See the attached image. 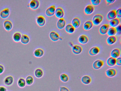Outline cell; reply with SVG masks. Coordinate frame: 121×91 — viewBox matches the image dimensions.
<instances>
[{
	"label": "cell",
	"mask_w": 121,
	"mask_h": 91,
	"mask_svg": "<svg viewBox=\"0 0 121 91\" xmlns=\"http://www.w3.org/2000/svg\"><path fill=\"white\" fill-rule=\"evenodd\" d=\"M103 19V16L101 15L98 14L95 15L92 19L93 24L95 26L99 25L101 23Z\"/></svg>",
	"instance_id": "6da1fadb"
},
{
	"label": "cell",
	"mask_w": 121,
	"mask_h": 91,
	"mask_svg": "<svg viewBox=\"0 0 121 91\" xmlns=\"http://www.w3.org/2000/svg\"><path fill=\"white\" fill-rule=\"evenodd\" d=\"M104 62L100 60H98L94 62L93 64V67L94 69L95 70L99 69L104 65Z\"/></svg>",
	"instance_id": "7a4b0ae2"
},
{
	"label": "cell",
	"mask_w": 121,
	"mask_h": 91,
	"mask_svg": "<svg viewBox=\"0 0 121 91\" xmlns=\"http://www.w3.org/2000/svg\"><path fill=\"white\" fill-rule=\"evenodd\" d=\"M56 10L55 6L52 5L48 8L45 11L46 15L49 16L53 15L55 13Z\"/></svg>",
	"instance_id": "3957f363"
},
{
	"label": "cell",
	"mask_w": 121,
	"mask_h": 91,
	"mask_svg": "<svg viewBox=\"0 0 121 91\" xmlns=\"http://www.w3.org/2000/svg\"><path fill=\"white\" fill-rule=\"evenodd\" d=\"M40 4L39 1L38 0H32L29 4V7L32 9L35 10L38 8Z\"/></svg>",
	"instance_id": "277c9868"
},
{
	"label": "cell",
	"mask_w": 121,
	"mask_h": 91,
	"mask_svg": "<svg viewBox=\"0 0 121 91\" xmlns=\"http://www.w3.org/2000/svg\"><path fill=\"white\" fill-rule=\"evenodd\" d=\"M73 52L74 54L78 55L80 54L82 51V48L80 46L76 45L72 47Z\"/></svg>",
	"instance_id": "5b68a950"
},
{
	"label": "cell",
	"mask_w": 121,
	"mask_h": 91,
	"mask_svg": "<svg viewBox=\"0 0 121 91\" xmlns=\"http://www.w3.org/2000/svg\"><path fill=\"white\" fill-rule=\"evenodd\" d=\"M37 22L39 26L42 27L44 25L45 23V18L42 15H39L37 18Z\"/></svg>",
	"instance_id": "8992f818"
},
{
	"label": "cell",
	"mask_w": 121,
	"mask_h": 91,
	"mask_svg": "<svg viewBox=\"0 0 121 91\" xmlns=\"http://www.w3.org/2000/svg\"><path fill=\"white\" fill-rule=\"evenodd\" d=\"M109 25L108 24H104L99 29L100 33L102 35L106 34L109 28Z\"/></svg>",
	"instance_id": "52a82bcc"
},
{
	"label": "cell",
	"mask_w": 121,
	"mask_h": 91,
	"mask_svg": "<svg viewBox=\"0 0 121 91\" xmlns=\"http://www.w3.org/2000/svg\"><path fill=\"white\" fill-rule=\"evenodd\" d=\"M117 73V70L114 69H110L106 72V76L109 77H113L115 76Z\"/></svg>",
	"instance_id": "ba28073f"
},
{
	"label": "cell",
	"mask_w": 121,
	"mask_h": 91,
	"mask_svg": "<svg viewBox=\"0 0 121 91\" xmlns=\"http://www.w3.org/2000/svg\"><path fill=\"white\" fill-rule=\"evenodd\" d=\"M81 22L78 18L76 17L72 20L71 25L75 29L78 28L80 26Z\"/></svg>",
	"instance_id": "9c48e42d"
},
{
	"label": "cell",
	"mask_w": 121,
	"mask_h": 91,
	"mask_svg": "<svg viewBox=\"0 0 121 91\" xmlns=\"http://www.w3.org/2000/svg\"><path fill=\"white\" fill-rule=\"evenodd\" d=\"M100 52V49L98 47H95L91 48L89 51V54L92 56L98 54Z\"/></svg>",
	"instance_id": "30bf717a"
},
{
	"label": "cell",
	"mask_w": 121,
	"mask_h": 91,
	"mask_svg": "<svg viewBox=\"0 0 121 91\" xmlns=\"http://www.w3.org/2000/svg\"><path fill=\"white\" fill-rule=\"evenodd\" d=\"M56 16L58 18H63L64 15V12L62 9L60 7L57 8L55 11Z\"/></svg>",
	"instance_id": "8fae6325"
},
{
	"label": "cell",
	"mask_w": 121,
	"mask_h": 91,
	"mask_svg": "<svg viewBox=\"0 0 121 91\" xmlns=\"http://www.w3.org/2000/svg\"><path fill=\"white\" fill-rule=\"evenodd\" d=\"M10 14V11L8 8H5L0 13V16L3 19H6L9 16Z\"/></svg>",
	"instance_id": "7c38bea8"
},
{
	"label": "cell",
	"mask_w": 121,
	"mask_h": 91,
	"mask_svg": "<svg viewBox=\"0 0 121 91\" xmlns=\"http://www.w3.org/2000/svg\"><path fill=\"white\" fill-rule=\"evenodd\" d=\"M117 17L116 11L113 10L110 11L107 15L106 18L109 20H111Z\"/></svg>",
	"instance_id": "4fadbf2b"
},
{
	"label": "cell",
	"mask_w": 121,
	"mask_h": 91,
	"mask_svg": "<svg viewBox=\"0 0 121 91\" xmlns=\"http://www.w3.org/2000/svg\"><path fill=\"white\" fill-rule=\"evenodd\" d=\"M4 26L5 29L7 31H10L13 27V24L12 22L8 20H6L4 21Z\"/></svg>",
	"instance_id": "5bb4252c"
},
{
	"label": "cell",
	"mask_w": 121,
	"mask_h": 91,
	"mask_svg": "<svg viewBox=\"0 0 121 91\" xmlns=\"http://www.w3.org/2000/svg\"><path fill=\"white\" fill-rule=\"evenodd\" d=\"M66 24L65 20L63 18L60 19L58 21L57 26L58 28L59 29H62L63 28Z\"/></svg>",
	"instance_id": "9a60e30c"
},
{
	"label": "cell",
	"mask_w": 121,
	"mask_h": 91,
	"mask_svg": "<svg viewBox=\"0 0 121 91\" xmlns=\"http://www.w3.org/2000/svg\"><path fill=\"white\" fill-rule=\"evenodd\" d=\"M49 36L51 40L54 41H58L60 38L59 34L54 31L51 32Z\"/></svg>",
	"instance_id": "2e32d148"
},
{
	"label": "cell",
	"mask_w": 121,
	"mask_h": 91,
	"mask_svg": "<svg viewBox=\"0 0 121 91\" xmlns=\"http://www.w3.org/2000/svg\"><path fill=\"white\" fill-rule=\"evenodd\" d=\"M120 51L118 49H113L111 52L110 55L111 57L116 59L119 57L120 55Z\"/></svg>",
	"instance_id": "e0dca14e"
},
{
	"label": "cell",
	"mask_w": 121,
	"mask_h": 91,
	"mask_svg": "<svg viewBox=\"0 0 121 91\" xmlns=\"http://www.w3.org/2000/svg\"><path fill=\"white\" fill-rule=\"evenodd\" d=\"M94 7L92 5H88L85 8L84 12L86 15H90L94 11Z\"/></svg>",
	"instance_id": "ac0fdd59"
},
{
	"label": "cell",
	"mask_w": 121,
	"mask_h": 91,
	"mask_svg": "<svg viewBox=\"0 0 121 91\" xmlns=\"http://www.w3.org/2000/svg\"><path fill=\"white\" fill-rule=\"evenodd\" d=\"M93 26V24L92 21L90 20L88 21L85 22L84 24L83 28L86 30H90Z\"/></svg>",
	"instance_id": "d6986e66"
},
{
	"label": "cell",
	"mask_w": 121,
	"mask_h": 91,
	"mask_svg": "<svg viewBox=\"0 0 121 91\" xmlns=\"http://www.w3.org/2000/svg\"><path fill=\"white\" fill-rule=\"evenodd\" d=\"M120 20L119 19L116 18L110 20V25L112 27L115 28L118 26L119 24Z\"/></svg>",
	"instance_id": "ffe728a7"
},
{
	"label": "cell",
	"mask_w": 121,
	"mask_h": 91,
	"mask_svg": "<svg viewBox=\"0 0 121 91\" xmlns=\"http://www.w3.org/2000/svg\"><path fill=\"white\" fill-rule=\"evenodd\" d=\"M44 54V50L41 49H36L34 53V55L37 57H41Z\"/></svg>",
	"instance_id": "44dd1931"
},
{
	"label": "cell",
	"mask_w": 121,
	"mask_h": 91,
	"mask_svg": "<svg viewBox=\"0 0 121 91\" xmlns=\"http://www.w3.org/2000/svg\"><path fill=\"white\" fill-rule=\"evenodd\" d=\"M89 39L86 35H82L80 36L78 38L79 42L82 44H85L88 42Z\"/></svg>",
	"instance_id": "7402d4cb"
},
{
	"label": "cell",
	"mask_w": 121,
	"mask_h": 91,
	"mask_svg": "<svg viewBox=\"0 0 121 91\" xmlns=\"http://www.w3.org/2000/svg\"><path fill=\"white\" fill-rule=\"evenodd\" d=\"M117 40V38L115 36H109L107 39V42L109 45H112L116 42Z\"/></svg>",
	"instance_id": "603a6c76"
},
{
	"label": "cell",
	"mask_w": 121,
	"mask_h": 91,
	"mask_svg": "<svg viewBox=\"0 0 121 91\" xmlns=\"http://www.w3.org/2000/svg\"><path fill=\"white\" fill-rule=\"evenodd\" d=\"M35 76L38 78H40L43 76L44 72L40 68H37L35 70L34 72Z\"/></svg>",
	"instance_id": "cb8c5ba5"
},
{
	"label": "cell",
	"mask_w": 121,
	"mask_h": 91,
	"mask_svg": "<svg viewBox=\"0 0 121 91\" xmlns=\"http://www.w3.org/2000/svg\"><path fill=\"white\" fill-rule=\"evenodd\" d=\"M82 82L85 84H89L91 82V78L88 76H83L81 79Z\"/></svg>",
	"instance_id": "d4e9b609"
},
{
	"label": "cell",
	"mask_w": 121,
	"mask_h": 91,
	"mask_svg": "<svg viewBox=\"0 0 121 91\" xmlns=\"http://www.w3.org/2000/svg\"><path fill=\"white\" fill-rule=\"evenodd\" d=\"M20 41L23 44H28L30 41L29 37L26 34H22L21 36Z\"/></svg>",
	"instance_id": "484cf974"
},
{
	"label": "cell",
	"mask_w": 121,
	"mask_h": 91,
	"mask_svg": "<svg viewBox=\"0 0 121 91\" xmlns=\"http://www.w3.org/2000/svg\"><path fill=\"white\" fill-rule=\"evenodd\" d=\"M107 63L109 66H114L116 64V59L111 57H110L107 59Z\"/></svg>",
	"instance_id": "4316f807"
},
{
	"label": "cell",
	"mask_w": 121,
	"mask_h": 91,
	"mask_svg": "<svg viewBox=\"0 0 121 91\" xmlns=\"http://www.w3.org/2000/svg\"><path fill=\"white\" fill-rule=\"evenodd\" d=\"M65 30L67 33L72 34L73 33L75 30V29L71 24H68L65 27Z\"/></svg>",
	"instance_id": "83f0119b"
},
{
	"label": "cell",
	"mask_w": 121,
	"mask_h": 91,
	"mask_svg": "<svg viewBox=\"0 0 121 91\" xmlns=\"http://www.w3.org/2000/svg\"><path fill=\"white\" fill-rule=\"evenodd\" d=\"M21 34L19 32H16L14 34L13 38L14 40L17 42H18L20 40Z\"/></svg>",
	"instance_id": "f1b7e54d"
},
{
	"label": "cell",
	"mask_w": 121,
	"mask_h": 91,
	"mask_svg": "<svg viewBox=\"0 0 121 91\" xmlns=\"http://www.w3.org/2000/svg\"><path fill=\"white\" fill-rule=\"evenodd\" d=\"M13 82V79L11 76H9L7 77L5 80V84L8 86L11 85Z\"/></svg>",
	"instance_id": "f546056e"
},
{
	"label": "cell",
	"mask_w": 121,
	"mask_h": 91,
	"mask_svg": "<svg viewBox=\"0 0 121 91\" xmlns=\"http://www.w3.org/2000/svg\"><path fill=\"white\" fill-rule=\"evenodd\" d=\"M107 33L108 35L110 36H114L117 33L115 28L112 27L109 28Z\"/></svg>",
	"instance_id": "4dcf8cb0"
},
{
	"label": "cell",
	"mask_w": 121,
	"mask_h": 91,
	"mask_svg": "<svg viewBox=\"0 0 121 91\" xmlns=\"http://www.w3.org/2000/svg\"><path fill=\"white\" fill-rule=\"evenodd\" d=\"M34 81L33 78L31 76H29L26 79V83L28 85H31L33 83Z\"/></svg>",
	"instance_id": "1f68e13d"
},
{
	"label": "cell",
	"mask_w": 121,
	"mask_h": 91,
	"mask_svg": "<svg viewBox=\"0 0 121 91\" xmlns=\"http://www.w3.org/2000/svg\"><path fill=\"white\" fill-rule=\"evenodd\" d=\"M61 80L64 82H67L69 80V77L66 74L63 73L60 76Z\"/></svg>",
	"instance_id": "d6a6232c"
},
{
	"label": "cell",
	"mask_w": 121,
	"mask_h": 91,
	"mask_svg": "<svg viewBox=\"0 0 121 91\" xmlns=\"http://www.w3.org/2000/svg\"><path fill=\"white\" fill-rule=\"evenodd\" d=\"M18 84L20 87H24L25 86L26 84V80L25 79L23 78H21L18 80Z\"/></svg>",
	"instance_id": "836d02e7"
},
{
	"label": "cell",
	"mask_w": 121,
	"mask_h": 91,
	"mask_svg": "<svg viewBox=\"0 0 121 91\" xmlns=\"http://www.w3.org/2000/svg\"><path fill=\"white\" fill-rule=\"evenodd\" d=\"M92 4L94 6L98 5L101 3L100 0H91V1Z\"/></svg>",
	"instance_id": "e575fe53"
},
{
	"label": "cell",
	"mask_w": 121,
	"mask_h": 91,
	"mask_svg": "<svg viewBox=\"0 0 121 91\" xmlns=\"http://www.w3.org/2000/svg\"><path fill=\"white\" fill-rule=\"evenodd\" d=\"M117 18H120L121 17V8L118 9L116 11Z\"/></svg>",
	"instance_id": "d590c367"
},
{
	"label": "cell",
	"mask_w": 121,
	"mask_h": 91,
	"mask_svg": "<svg viewBox=\"0 0 121 91\" xmlns=\"http://www.w3.org/2000/svg\"><path fill=\"white\" fill-rule=\"evenodd\" d=\"M115 29L117 31V33L118 34L121 35V25L117 26Z\"/></svg>",
	"instance_id": "8d00e7d4"
},
{
	"label": "cell",
	"mask_w": 121,
	"mask_h": 91,
	"mask_svg": "<svg viewBox=\"0 0 121 91\" xmlns=\"http://www.w3.org/2000/svg\"><path fill=\"white\" fill-rule=\"evenodd\" d=\"M116 64L117 65L121 66V58L118 57L116 59Z\"/></svg>",
	"instance_id": "74e56055"
},
{
	"label": "cell",
	"mask_w": 121,
	"mask_h": 91,
	"mask_svg": "<svg viewBox=\"0 0 121 91\" xmlns=\"http://www.w3.org/2000/svg\"><path fill=\"white\" fill-rule=\"evenodd\" d=\"M60 91H69V90L67 87H60Z\"/></svg>",
	"instance_id": "f35d334b"
},
{
	"label": "cell",
	"mask_w": 121,
	"mask_h": 91,
	"mask_svg": "<svg viewBox=\"0 0 121 91\" xmlns=\"http://www.w3.org/2000/svg\"><path fill=\"white\" fill-rule=\"evenodd\" d=\"M115 1V0H106L108 5L113 3Z\"/></svg>",
	"instance_id": "ab89813d"
},
{
	"label": "cell",
	"mask_w": 121,
	"mask_h": 91,
	"mask_svg": "<svg viewBox=\"0 0 121 91\" xmlns=\"http://www.w3.org/2000/svg\"><path fill=\"white\" fill-rule=\"evenodd\" d=\"M4 68L1 65H0V74L2 73L4 71Z\"/></svg>",
	"instance_id": "60d3db41"
},
{
	"label": "cell",
	"mask_w": 121,
	"mask_h": 91,
	"mask_svg": "<svg viewBox=\"0 0 121 91\" xmlns=\"http://www.w3.org/2000/svg\"><path fill=\"white\" fill-rule=\"evenodd\" d=\"M0 91H7V89L3 87H0Z\"/></svg>",
	"instance_id": "b9f144b4"
}]
</instances>
